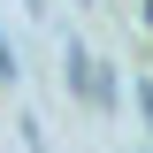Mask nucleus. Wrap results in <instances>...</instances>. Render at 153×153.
<instances>
[{
    "label": "nucleus",
    "mask_w": 153,
    "mask_h": 153,
    "mask_svg": "<svg viewBox=\"0 0 153 153\" xmlns=\"http://www.w3.org/2000/svg\"><path fill=\"white\" fill-rule=\"evenodd\" d=\"M61 76H69V92H76V100H100V69H92V54H84L76 38L61 46Z\"/></svg>",
    "instance_id": "1"
},
{
    "label": "nucleus",
    "mask_w": 153,
    "mask_h": 153,
    "mask_svg": "<svg viewBox=\"0 0 153 153\" xmlns=\"http://www.w3.org/2000/svg\"><path fill=\"white\" fill-rule=\"evenodd\" d=\"M138 115H146V130H153V84H138Z\"/></svg>",
    "instance_id": "3"
},
{
    "label": "nucleus",
    "mask_w": 153,
    "mask_h": 153,
    "mask_svg": "<svg viewBox=\"0 0 153 153\" xmlns=\"http://www.w3.org/2000/svg\"><path fill=\"white\" fill-rule=\"evenodd\" d=\"M0 76L16 84V46H8V38H0Z\"/></svg>",
    "instance_id": "2"
},
{
    "label": "nucleus",
    "mask_w": 153,
    "mask_h": 153,
    "mask_svg": "<svg viewBox=\"0 0 153 153\" xmlns=\"http://www.w3.org/2000/svg\"><path fill=\"white\" fill-rule=\"evenodd\" d=\"M138 23H146V31H153V0H138Z\"/></svg>",
    "instance_id": "4"
}]
</instances>
